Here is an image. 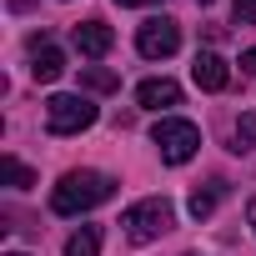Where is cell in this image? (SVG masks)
Here are the masks:
<instances>
[{"instance_id":"cell-1","label":"cell","mask_w":256,"mask_h":256,"mask_svg":"<svg viewBox=\"0 0 256 256\" xmlns=\"http://www.w3.org/2000/svg\"><path fill=\"white\" fill-rule=\"evenodd\" d=\"M110 191H116V181L100 176V171H66L56 181V191H50V211L56 216H80V211L100 206Z\"/></svg>"},{"instance_id":"cell-2","label":"cell","mask_w":256,"mask_h":256,"mask_svg":"<svg viewBox=\"0 0 256 256\" xmlns=\"http://www.w3.org/2000/svg\"><path fill=\"white\" fill-rule=\"evenodd\" d=\"M151 141H156L161 161L181 166V161H191V156H196V146H201V131H196L191 120H181V116H166V120H156Z\"/></svg>"},{"instance_id":"cell-3","label":"cell","mask_w":256,"mask_h":256,"mask_svg":"<svg viewBox=\"0 0 256 256\" xmlns=\"http://www.w3.org/2000/svg\"><path fill=\"white\" fill-rule=\"evenodd\" d=\"M86 126H96V106L86 96H50L46 100V131L50 136H76Z\"/></svg>"},{"instance_id":"cell-4","label":"cell","mask_w":256,"mask_h":256,"mask_svg":"<svg viewBox=\"0 0 256 256\" xmlns=\"http://www.w3.org/2000/svg\"><path fill=\"white\" fill-rule=\"evenodd\" d=\"M120 226H126V236H131L136 246H146V241H156V236H166V231H171V206H166L161 196L136 201L131 211L120 216Z\"/></svg>"},{"instance_id":"cell-5","label":"cell","mask_w":256,"mask_h":256,"mask_svg":"<svg viewBox=\"0 0 256 256\" xmlns=\"http://www.w3.org/2000/svg\"><path fill=\"white\" fill-rule=\"evenodd\" d=\"M176 46H181V26L171 16H156V20H146L136 30V50L146 60H166V56H176Z\"/></svg>"},{"instance_id":"cell-6","label":"cell","mask_w":256,"mask_h":256,"mask_svg":"<svg viewBox=\"0 0 256 256\" xmlns=\"http://www.w3.org/2000/svg\"><path fill=\"white\" fill-rule=\"evenodd\" d=\"M191 80H196L201 90H226V86H231V70H226V60H221L216 50H201V56L191 60Z\"/></svg>"},{"instance_id":"cell-7","label":"cell","mask_w":256,"mask_h":256,"mask_svg":"<svg viewBox=\"0 0 256 256\" xmlns=\"http://www.w3.org/2000/svg\"><path fill=\"white\" fill-rule=\"evenodd\" d=\"M30 60H36V66H30V76H36V80H46V86H50V80H60V70H66V56H60L50 40H40V36L30 40Z\"/></svg>"},{"instance_id":"cell-8","label":"cell","mask_w":256,"mask_h":256,"mask_svg":"<svg viewBox=\"0 0 256 256\" xmlns=\"http://www.w3.org/2000/svg\"><path fill=\"white\" fill-rule=\"evenodd\" d=\"M116 46V30L106 26V20H86V26H76V50L80 56H106Z\"/></svg>"},{"instance_id":"cell-9","label":"cell","mask_w":256,"mask_h":256,"mask_svg":"<svg viewBox=\"0 0 256 256\" xmlns=\"http://www.w3.org/2000/svg\"><path fill=\"white\" fill-rule=\"evenodd\" d=\"M136 100H141L146 110H166V106H181V86L166 80V76H161V80H141V86H136Z\"/></svg>"},{"instance_id":"cell-10","label":"cell","mask_w":256,"mask_h":256,"mask_svg":"<svg viewBox=\"0 0 256 256\" xmlns=\"http://www.w3.org/2000/svg\"><path fill=\"white\" fill-rule=\"evenodd\" d=\"M221 196H226V186H221V181H211V186H196L186 206H191V216H196V221H206V216L216 211V201H221Z\"/></svg>"},{"instance_id":"cell-11","label":"cell","mask_w":256,"mask_h":256,"mask_svg":"<svg viewBox=\"0 0 256 256\" xmlns=\"http://www.w3.org/2000/svg\"><path fill=\"white\" fill-rule=\"evenodd\" d=\"M66 256H100V231H96V226H80V231L66 241Z\"/></svg>"},{"instance_id":"cell-12","label":"cell","mask_w":256,"mask_h":256,"mask_svg":"<svg viewBox=\"0 0 256 256\" xmlns=\"http://www.w3.org/2000/svg\"><path fill=\"white\" fill-rule=\"evenodd\" d=\"M80 86H86V90H120V76H116V70L90 66V70H80Z\"/></svg>"},{"instance_id":"cell-13","label":"cell","mask_w":256,"mask_h":256,"mask_svg":"<svg viewBox=\"0 0 256 256\" xmlns=\"http://www.w3.org/2000/svg\"><path fill=\"white\" fill-rule=\"evenodd\" d=\"M0 176H6V181H10L16 191H26V186H36V176H30V171H26V166H20L16 156H6V161H0Z\"/></svg>"},{"instance_id":"cell-14","label":"cell","mask_w":256,"mask_h":256,"mask_svg":"<svg viewBox=\"0 0 256 256\" xmlns=\"http://www.w3.org/2000/svg\"><path fill=\"white\" fill-rule=\"evenodd\" d=\"M236 141H241L236 151H246V146H256V116H241V120H236Z\"/></svg>"},{"instance_id":"cell-15","label":"cell","mask_w":256,"mask_h":256,"mask_svg":"<svg viewBox=\"0 0 256 256\" xmlns=\"http://www.w3.org/2000/svg\"><path fill=\"white\" fill-rule=\"evenodd\" d=\"M231 16H236V26H256V0H236Z\"/></svg>"},{"instance_id":"cell-16","label":"cell","mask_w":256,"mask_h":256,"mask_svg":"<svg viewBox=\"0 0 256 256\" xmlns=\"http://www.w3.org/2000/svg\"><path fill=\"white\" fill-rule=\"evenodd\" d=\"M241 70H246V76H256V46H251V50H241Z\"/></svg>"},{"instance_id":"cell-17","label":"cell","mask_w":256,"mask_h":256,"mask_svg":"<svg viewBox=\"0 0 256 256\" xmlns=\"http://www.w3.org/2000/svg\"><path fill=\"white\" fill-rule=\"evenodd\" d=\"M116 6H166V0H116Z\"/></svg>"},{"instance_id":"cell-18","label":"cell","mask_w":256,"mask_h":256,"mask_svg":"<svg viewBox=\"0 0 256 256\" xmlns=\"http://www.w3.org/2000/svg\"><path fill=\"white\" fill-rule=\"evenodd\" d=\"M246 216H251V226H256V201H251V206H246Z\"/></svg>"},{"instance_id":"cell-19","label":"cell","mask_w":256,"mask_h":256,"mask_svg":"<svg viewBox=\"0 0 256 256\" xmlns=\"http://www.w3.org/2000/svg\"><path fill=\"white\" fill-rule=\"evenodd\" d=\"M196 6H211V0H196Z\"/></svg>"},{"instance_id":"cell-20","label":"cell","mask_w":256,"mask_h":256,"mask_svg":"<svg viewBox=\"0 0 256 256\" xmlns=\"http://www.w3.org/2000/svg\"><path fill=\"white\" fill-rule=\"evenodd\" d=\"M10 256H20V251H10Z\"/></svg>"}]
</instances>
